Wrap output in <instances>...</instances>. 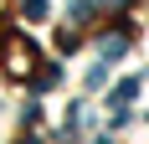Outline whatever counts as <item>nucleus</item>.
Segmentation results:
<instances>
[{
	"mask_svg": "<svg viewBox=\"0 0 149 144\" xmlns=\"http://www.w3.org/2000/svg\"><path fill=\"white\" fill-rule=\"evenodd\" d=\"M123 36H103V46H98V52H103V62H113V57H123Z\"/></svg>",
	"mask_w": 149,
	"mask_h": 144,
	"instance_id": "nucleus-1",
	"label": "nucleus"
},
{
	"mask_svg": "<svg viewBox=\"0 0 149 144\" xmlns=\"http://www.w3.org/2000/svg\"><path fill=\"white\" fill-rule=\"evenodd\" d=\"M134 93H139V82H134V77H129V82H118V87H113V103H129V98H134Z\"/></svg>",
	"mask_w": 149,
	"mask_h": 144,
	"instance_id": "nucleus-2",
	"label": "nucleus"
}]
</instances>
